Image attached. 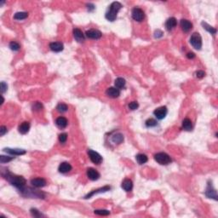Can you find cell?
<instances>
[{
	"label": "cell",
	"mask_w": 218,
	"mask_h": 218,
	"mask_svg": "<svg viewBox=\"0 0 218 218\" xmlns=\"http://www.w3.org/2000/svg\"><path fill=\"white\" fill-rule=\"evenodd\" d=\"M3 176L4 177L6 180L10 183L11 185L15 186L16 188L20 189V191H21L22 189L25 188L27 181L23 177H20V176H16V175H13L12 173L7 171L6 174H3Z\"/></svg>",
	"instance_id": "1"
},
{
	"label": "cell",
	"mask_w": 218,
	"mask_h": 218,
	"mask_svg": "<svg viewBox=\"0 0 218 218\" xmlns=\"http://www.w3.org/2000/svg\"><path fill=\"white\" fill-rule=\"evenodd\" d=\"M122 4L119 2H113L109 6L108 10L106 13V19L109 21H114L117 18L118 12L121 10Z\"/></svg>",
	"instance_id": "2"
},
{
	"label": "cell",
	"mask_w": 218,
	"mask_h": 218,
	"mask_svg": "<svg viewBox=\"0 0 218 218\" xmlns=\"http://www.w3.org/2000/svg\"><path fill=\"white\" fill-rule=\"evenodd\" d=\"M154 159L158 162L159 165H169L171 162V157L165 153H158L154 155Z\"/></svg>",
	"instance_id": "3"
},
{
	"label": "cell",
	"mask_w": 218,
	"mask_h": 218,
	"mask_svg": "<svg viewBox=\"0 0 218 218\" xmlns=\"http://www.w3.org/2000/svg\"><path fill=\"white\" fill-rule=\"evenodd\" d=\"M190 44L195 50H200L202 48V38L199 33H194L192 34L190 38Z\"/></svg>",
	"instance_id": "4"
},
{
	"label": "cell",
	"mask_w": 218,
	"mask_h": 218,
	"mask_svg": "<svg viewBox=\"0 0 218 218\" xmlns=\"http://www.w3.org/2000/svg\"><path fill=\"white\" fill-rule=\"evenodd\" d=\"M131 16H132V18H133L136 21H143L144 17H145L144 11L142 10V9L137 8V7L134 8V9L132 10Z\"/></svg>",
	"instance_id": "5"
},
{
	"label": "cell",
	"mask_w": 218,
	"mask_h": 218,
	"mask_svg": "<svg viewBox=\"0 0 218 218\" xmlns=\"http://www.w3.org/2000/svg\"><path fill=\"white\" fill-rule=\"evenodd\" d=\"M88 155L89 157V159H90V160H91L94 164H95V165H100L101 163L102 162V157H101L97 152H95L94 150L89 149Z\"/></svg>",
	"instance_id": "6"
},
{
	"label": "cell",
	"mask_w": 218,
	"mask_h": 218,
	"mask_svg": "<svg viewBox=\"0 0 218 218\" xmlns=\"http://www.w3.org/2000/svg\"><path fill=\"white\" fill-rule=\"evenodd\" d=\"M167 112H168V110H167V107L166 106H159L158 108H156L153 112V114L156 118L159 119V120H162L166 117L167 115Z\"/></svg>",
	"instance_id": "7"
},
{
	"label": "cell",
	"mask_w": 218,
	"mask_h": 218,
	"mask_svg": "<svg viewBox=\"0 0 218 218\" xmlns=\"http://www.w3.org/2000/svg\"><path fill=\"white\" fill-rule=\"evenodd\" d=\"M205 195L209 199H214L215 200H217V194L216 189L213 188L212 183L208 184L206 191H205Z\"/></svg>",
	"instance_id": "8"
},
{
	"label": "cell",
	"mask_w": 218,
	"mask_h": 218,
	"mask_svg": "<svg viewBox=\"0 0 218 218\" xmlns=\"http://www.w3.org/2000/svg\"><path fill=\"white\" fill-rule=\"evenodd\" d=\"M85 35L87 38H90V39H99L101 38V33L99 30L96 29H89L86 32Z\"/></svg>",
	"instance_id": "9"
},
{
	"label": "cell",
	"mask_w": 218,
	"mask_h": 218,
	"mask_svg": "<svg viewBox=\"0 0 218 218\" xmlns=\"http://www.w3.org/2000/svg\"><path fill=\"white\" fill-rule=\"evenodd\" d=\"M87 177L91 181H97L100 178V173L93 168H89L87 170Z\"/></svg>",
	"instance_id": "10"
},
{
	"label": "cell",
	"mask_w": 218,
	"mask_h": 218,
	"mask_svg": "<svg viewBox=\"0 0 218 218\" xmlns=\"http://www.w3.org/2000/svg\"><path fill=\"white\" fill-rule=\"evenodd\" d=\"M106 95L111 98H117L120 95V90L116 87H110L106 89Z\"/></svg>",
	"instance_id": "11"
},
{
	"label": "cell",
	"mask_w": 218,
	"mask_h": 218,
	"mask_svg": "<svg viewBox=\"0 0 218 218\" xmlns=\"http://www.w3.org/2000/svg\"><path fill=\"white\" fill-rule=\"evenodd\" d=\"M4 151L5 153H10L14 156H18V155H23L26 153V151L23 149H19V148H4Z\"/></svg>",
	"instance_id": "12"
},
{
	"label": "cell",
	"mask_w": 218,
	"mask_h": 218,
	"mask_svg": "<svg viewBox=\"0 0 218 218\" xmlns=\"http://www.w3.org/2000/svg\"><path fill=\"white\" fill-rule=\"evenodd\" d=\"M72 33H73V37L76 39V41H78V43H82V42L84 41L85 36L83 33V32L81 30L78 29V28H74Z\"/></svg>",
	"instance_id": "13"
},
{
	"label": "cell",
	"mask_w": 218,
	"mask_h": 218,
	"mask_svg": "<svg viewBox=\"0 0 218 218\" xmlns=\"http://www.w3.org/2000/svg\"><path fill=\"white\" fill-rule=\"evenodd\" d=\"M31 184L35 188H43L46 185V181L44 178H33L31 180Z\"/></svg>",
	"instance_id": "14"
},
{
	"label": "cell",
	"mask_w": 218,
	"mask_h": 218,
	"mask_svg": "<svg viewBox=\"0 0 218 218\" xmlns=\"http://www.w3.org/2000/svg\"><path fill=\"white\" fill-rule=\"evenodd\" d=\"M180 26H181L183 32H185V33H188L189 31L193 28V24L191 23L188 20H186V19L181 20Z\"/></svg>",
	"instance_id": "15"
},
{
	"label": "cell",
	"mask_w": 218,
	"mask_h": 218,
	"mask_svg": "<svg viewBox=\"0 0 218 218\" xmlns=\"http://www.w3.org/2000/svg\"><path fill=\"white\" fill-rule=\"evenodd\" d=\"M50 49L54 52H61L63 50V44L61 42H52L50 44Z\"/></svg>",
	"instance_id": "16"
},
{
	"label": "cell",
	"mask_w": 218,
	"mask_h": 218,
	"mask_svg": "<svg viewBox=\"0 0 218 218\" xmlns=\"http://www.w3.org/2000/svg\"><path fill=\"white\" fill-rule=\"evenodd\" d=\"M177 25V21L175 17H171L169 18L166 22H165V27L168 31H171L172 29H174Z\"/></svg>",
	"instance_id": "17"
},
{
	"label": "cell",
	"mask_w": 218,
	"mask_h": 218,
	"mask_svg": "<svg viewBox=\"0 0 218 218\" xmlns=\"http://www.w3.org/2000/svg\"><path fill=\"white\" fill-rule=\"evenodd\" d=\"M58 171L60 173H62V174H66L67 172H69L72 171V165L67 163V162H62L61 165H59V168H58Z\"/></svg>",
	"instance_id": "18"
},
{
	"label": "cell",
	"mask_w": 218,
	"mask_h": 218,
	"mask_svg": "<svg viewBox=\"0 0 218 218\" xmlns=\"http://www.w3.org/2000/svg\"><path fill=\"white\" fill-rule=\"evenodd\" d=\"M55 124L59 127L60 129H64L67 126L68 124V121L65 117H59L56 118L55 120Z\"/></svg>",
	"instance_id": "19"
},
{
	"label": "cell",
	"mask_w": 218,
	"mask_h": 218,
	"mask_svg": "<svg viewBox=\"0 0 218 218\" xmlns=\"http://www.w3.org/2000/svg\"><path fill=\"white\" fill-rule=\"evenodd\" d=\"M121 187H122V188L124 189V191L130 192L133 188V183H132V181L130 180V179H125V180L123 181Z\"/></svg>",
	"instance_id": "20"
},
{
	"label": "cell",
	"mask_w": 218,
	"mask_h": 218,
	"mask_svg": "<svg viewBox=\"0 0 218 218\" xmlns=\"http://www.w3.org/2000/svg\"><path fill=\"white\" fill-rule=\"evenodd\" d=\"M30 130V124L28 122H23L22 124H21L19 125L18 127V131L22 134V135H25L27 134Z\"/></svg>",
	"instance_id": "21"
},
{
	"label": "cell",
	"mask_w": 218,
	"mask_h": 218,
	"mask_svg": "<svg viewBox=\"0 0 218 218\" xmlns=\"http://www.w3.org/2000/svg\"><path fill=\"white\" fill-rule=\"evenodd\" d=\"M110 190V187H104V188H101L97 189V190H94L93 192L89 193V194H87L85 196V199H89L90 197H92L93 195L97 194H100V193H104V192H106V191H109Z\"/></svg>",
	"instance_id": "22"
},
{
	"label": "cell",
	"mask_w": 218,
	"mask_h": 218,
	"mask_svg": "<svg viewBox=\"0 0 218 218\" xmlns=\"http://www.w3.org/2000/svg\"><path fill=\"white\" fill-rule=\"evenodd\" d=\"M183 130H188L190 131L193 129V124H192V121L189 119V118H184L183 121Z\"/></svg>",
	"instance_id": "23"
},
{
	"label": "cell",
	"mask_w": 218,
	"mask_h": 218,
	"mask_svg": "<svg viewBox=\"0 0 218 218\" xmlns=\"http://www.w3.org/2000/svg\"><path fill=\"white\" fill-rule=\"evenodd\" d=\"M136 161H137V163L139 164V165H144V164H146L147 162V155H145V154H143V153H139V154H137L136 157Z\"/></svg>",
	"instance_id": "24"
},
{
	"label": "cell",
	"mask_w": 218,
	"mask_h": 218,
	"mask_svg": "<svg viewBox=\"0 0 218 218\" xmlns=\"http://www.w3.org/2000/svg\"><path fill=\"white\" fill-rule=\"evenodd\" d=\"M124 141V136L120 133H116L112 136V142L115 144H120Z\"/></svg>",
	"instance_id": "25"
},
{
	"label": "cell",
	"mask_w": 218,
	"mask_h": 218,
	"mask_svg": "<svg viewBox=\"0 0 218 218\" xmlns=\"http://www.w3.org/2000/svg\"><path fill=\"white\" fill-rule=\"evenodd\" d=\"M125 80H124L123 78H116V80H115V82H114V84H115V87L118 89H123L125 86Z\"/></svg>",
	"instance_id": "26"
},
{
	"label": "cell",
	"mask_w": 218,
	"mask_h": 218,
	"mask_svg": "<svg viewBox=\"0 0 218 218\" xmlns=\"http://www.w3.org/2000/svg\"><path fill=\"white\" fill-rule=\"evenodd\" d=\"M27 17H28V13L27 12H17L14 16V19L15 20H18V21L25 20V19H27Z\"/></svg>",
	"instance_id": "27"
},
{
	"label": "cell",
	"mask_w": 218,
	"mask_h": 218,
	"mask_svg": "<svg viewBox=\"0 0 218 218\" xmlns=\"http://www.w3.org/2000/svg\"><path fill=\"white\" fill-rule=\"evenodd\" d=\"M201 25L203 26L204 29H205L206 31H208L210 33H211V34H216V33H217V29H216V28H214V27H212L211 26H210L209 24H207L206 22L202 21Z\"/></svg>",
	"instance_id": "28"
},
{
	"label": "cell",
	"mask_w": 218,
	"mask_h": 218,
	"mask_svg": "<svg viewBox=\"0 0 218 218\" xmlns=\"http://www.w3.org/2000/svg\"><path fill=\"white\" fill-rule=\"evenodd\" d=\"M56 109H57V111L59 112H65L67 111L68 106H67L65 103H60L56 106Z\"/></svg>",
	"instance_id": "29"
},
{
	"label": "cell",
	"mask_w": 218,
	"mask_h": 218,
	"mask_svg": "<svg viewBox=\"0 0 218 218\" xmlns=\"http://www.w3.org/2000/svg\"><path fill=\"white\" fill-rule=\"evenodd\" d=\"M10 50H13V51H18L19 50H20V44H18L17 42L16 41H12L10 43Z\"/></svg>",
	"instance_id": "30"
},
{
	"label": "cell",
	"mask_w": 218,
	"mask_h": 218,
	"mask_svg": "<svg viewBox=\"0 0 218 218\" xmlns=\"http://www.w3.org/2000/svg\"><path fill=\"white\" fill-rule=\"evenodd\" d=\"M146 126L147 127H154V126H156L158 123H157V121L154 119V118H149V119H147V121H146Z\"/></svg>",
	"instance_id": "31"
},
{
	"label": "cell",
	"mask_w": 218,
	"mask_h": 218,
	"mask_svg": "<svg viewBox=\"0 0 218 218\" xmlns=\"http://www.w3.org/2000/svg\"><path fill=\"white\" fill-rule=\"evenodd\" d=\"M95 214L99 215V216H108L110 215V211L106 210H96L95 211Z\"/></svg>",
	"instance_id": "32"
},
{
	"label": "cell",
	"mask_w": 218,
	"mask_h": 218,
	"mask_svg": "<svg viewBox=\"0 0 218 218\" xmlns=\"http://www.w3.org/2000/svg\"><path fill=\"white\" fill-rule=\"evenodd\" d=\"M13 159V157H9V156H4V155H1L0 156V162L2 164H4L7 162H10Z\"/></svg>",
	"instance_id": "33"
},
{
	"label": "cell",
	"mask_w": 218,
	"mask_h": 218,
	"mask_svg": "<svg viewBox=\"0 0 218 218\" xmlns=\"http://www.w3.org/2000/svg\"><path fill=\"white\" fill-rule=\"evenodd\" d=\"M30 211H31V214H32L34 217H40L43 216L41 213L39 212L37 209H33H33H31Z\"/></svg>",
	"instance_id": "34"
},
{
	"label": "cell",
	"mask_w": 218,
	"mask_h": 218,
	"mask_svg": "<svg viewBox=\"0 0 218 218\" xmlns=\"http://www.w3.org/2000/svg\"><path fill=\"white\" fill-rule=\"evenodd\" d=\"M42 108H43V105H42L40 102H35L33 105V109L34 110V111H38V110H41Z\"/></svg>",
	"instance_id": "35"
},
{
	"label": "cell",
	"mask_w": 218,
	"mask_h": 218,
	"mask_svg": "<svg viewBox=\"0 0 218 218\" xmlns=\"http://www.w3.org/2000/svg\"><path fill=\"white\" fill-rule=\"evenodd\" d=\"M139 107V104L136 101H132L129 104V108L130 110H136Z\"/></svg>",
	"instance_id": "36"
},
{
	"label": "cell",
	"mask_w": 218,
	"mask_h": 218,
	"mask_svg": "<svg viewBox=\"0 0 218 218\" xmlns=\"http://www.w3.org/2000/svg\"><path fill=\"white\" fill-rule=\"evenodd\" d=\"M67 140V135L66 133H61L59 136V141L61 143H65Z\"/></svg>",
	"instance_id": "37"
},
{
	"label": "cell",
	"mask_w": 218,
	"mask_h": 218,
	"mask_svg": "<svg viewBox=\"0 0 218 218\" xmlns=\"http://www.w3.org/2000/svg\"><path fill=\"white\" fill-rule=\"evenodd\" d=\"M7 88H8V86H7V84H6L4 82H1V84H0V90H1V93L2 94H4V92H5L6 90H7Z\"/></svg>",
	"instance_id": "38"
},
{
	"label": "cell",
	"mask_w": 218,
	"mask_h": 218,
	"mask_svg": "<svg viewBox=\"0 0 218 218\" xmlns=\"http://www.w3.org/2000/svg\"><path fill=\"white\" fill-rule=\"evenodd\" d=\"M164 35V33L161 31V30H156L155 31V33H154V37L156 38H162Z\"/></svg>",
	"instance_id": "39"
},
{
	"label": "cell",
	"mask_w": 218,
	"mask_h": 218,
	"mask_svg": "<svg viewBox=\"0 0 218 218\" xmlns=\"http://www.w3.org/2000/svg\"><path fill=\"white\" fill-rule=\"evenodd\" d=\"M196 77L198 78H203L205 76V72L204 71H198L196 72Z\"/></svg>",
	"instance_id": "40"
},
{
	"label": "cell",
	"mask_w": 218,
	"mask_h": 218,
	"mask_svg": "<svg viewBox=\"0 0 218 218\" xmlns=\"http://www.w3.org/2000/svg\"><path fill=\"white\" fill-rule=\"evenodd\" d=\"M6 132H7V128L5 126H1L0 127V136H4L5 135Z\"/></svg>",
	"instance_id": "41"
},
{
	"label": "cell",
	"mask_w": 218,
	"mask_h": 218,
	"mask_svg": "<svg viewBox=\"0 0 218 218\" xmlns=\"http://www.w3.org/2000/svg\"><path fill=\"white\" fill-rule=\"evenodd\" d=\"M187 57H188V59H193V58H194L195 57L194 53H193V52H189V53L187 54Z\"/></svg>",
	"instance_id": "42"
},
{
	"label": "cell",
	"mask_w": 218,
	"mask_h": 218,
	"mask_svg": "<svg viewBox=\"0 0 218 218\" xmlns=\"http://www.w3.org/2000/svg\"><path fill=\"white\" fill-rule=\"evenodd\" d=\"M87 6H88L89 11H92V10H95V6L93 5V4H89Z\"/></svg>",
	"instance_id": "43"
}]
</instances>
